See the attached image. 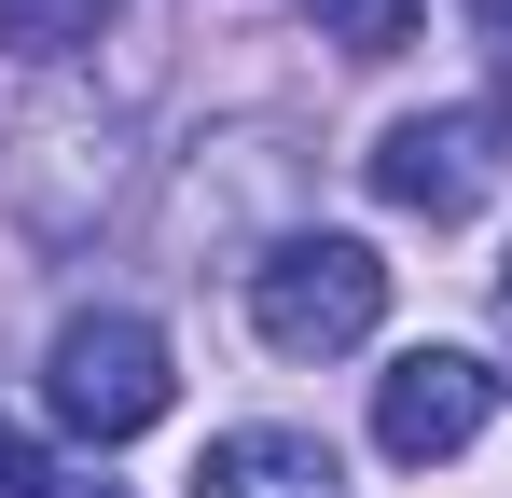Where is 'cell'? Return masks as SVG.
Instances as JSON below:
<instances>
[{"instance_id": "cell-2", "label": "cell", "mask_w": 512, "mask_h": 498, "mask_svg": "<svg viewBox=\"0 0 512 498\" xmlns=\"http://www.w3.org/2000/svg\"><path fill=\"white\" fill-rule=\"evenodd\" d=\"M277 208H291V139H277V125L194 139V153H180V194H167V249L194 263V277H208V249L250 277L277 236H305V222H277Z\"/></svg>"}, {"instance_id": "cell-6", "label": "cell", "mask_w": 512, "mask_h": 498, "mask_svg": "<svg viewBox=\"0 0 512 498\" xmlns=\"http://www.w3.org/2000/svg\"><path fill=\"white\" fill-rule=\"evenodd\" d=\"M194 498H346V471L319 429H222L194 457Z\"/></svg>"}, {"instance_id": "cell-1", "label": "cell", "mask_w": 512, "mask_h": 498, "mask_svg": "<svg viewBox=\"0 0 512 498\" xmlns=\"http://www.w3.org/2000/svg\"><path fill=\"white\" fill-rule=\"evenodd\" d=\"M374 319H388V263L360 236H277L250 263V332L277 346V360H346V346H374Z\"/></svg>"}, {"instance_id": "cell-8", "label": "cell", "mask_w": 512, "mask_h": 498, "mask_svg": "<svg viewBox=\"0 0 512 498\" xmlns=\"http://www.w3.org/2000/svg\"><path fill=\"white\" fill-rule=\"evenodd\" d=\"M319 14V42H346V56H402L416 42V0H305Z\"/></svg>"}, {"instance_id": "cell-5", "label": "cell", "mask_w": 512, "mask_h": 498, "mask_svg": "<svg viewBox=\"0 0 512 498\" xmlns=\"http://www.w3.org/2000/svg\"><path fill=\"white\" fill-rule=\"evenodd\" d=\"M485 402H499V374H485L471 346H402V360L374 374V443H388L402 471H429V457H457V443L485 429Z\"/></svg>"}, {"instance_id": "cell-7", "label": "cell", "mask_w": 512, "mask_h": 498, "mask_svg": "<svg viewBox=\"0 0 512 498\" xmlns=\"http://www.w3.org/2000/svg\"><path fill=\"white\" fill-rule=\"evenodd\" d=\"M111 14H125V0H0V56H14V70H56V56H84Z\"/></svg>"}, {"instance_id": "cell-9", "label": "cell", "mask_w": 512, "mask_h": 498, "mask_svg": "<svg viewBox=\"0 0 512 498\" xmlns=\"http://www.w3.org/2000/svg\"><path fill=\"white\" fill-rule=\"evenodd\" d=\"M0 498H111V485H84L70 457H42V443H28V429L0 415Z\"/></svg>"}, {"instance_id": "cell-10", "label": "cell", "mask_w": 512, "mask_h": 498, "mask_svg": "<svg viewBox=\"0 0 512 498\" xmlns=\"http://www.w3.org/2000/svg\"><path fill=\"white\" fill-rule=\"evenodd\" d=\"M485 42H499V83H512V0H485Z\"/></svg>"}, {"instance_id": "cell-3", "label": "cell", "mask_w": 512, "mask_h": 498, "mask_svg": "<svg viewBox=\"0 0 512 498\" xmlns=\"http://www.w3.org/2000/svg\"><path fill=\"white\" fill-rule=\"evenodd\" d=\"M42 402H56V429H70V443H139V429L180 402L167 332L125 319V305H84V319L42 346Z\"/></svg>"}, {"instance_id": "cell-11", "label": "cell", "mask_w": 512, "mask_h": 498, "mask_svg": "<svg viewBox=\"0 0 512 498\" xmlns=\"http://www.w3.org/2000/svg\"><path fill=\"white\" fill-rule=\"evenodd\" d=\"M499 291H512V263H499Z\"/></svg>"}, {"instance_id": "cell-4", "label": "cell", "mask_w": 512, "mask_h": 498, "mask_svg": "<svg viewBox=\"0 0 512 498\" xmlns=\"http://www.w3.org/2000/svg\"><path fill=\"white\" fill-rule=\"evenodd\" d=\"M499 166H512V153H499V111L457 97V111H402V125L360 153V180H374L402 222H471V208L499 194Z\"/></svg>"}]
</instances>
